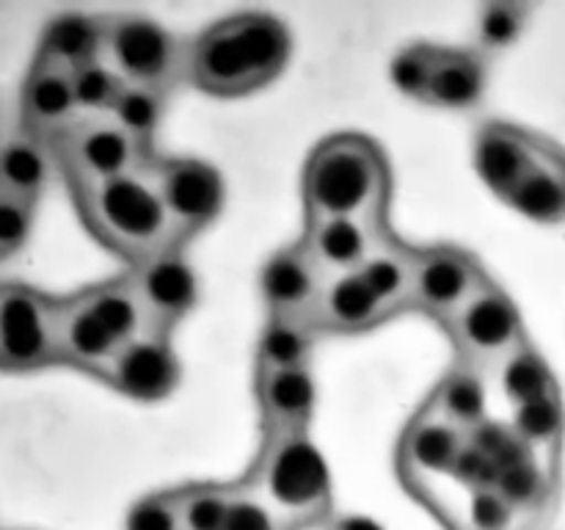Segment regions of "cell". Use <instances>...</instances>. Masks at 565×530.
Returning <instances> with one entry per match:
<instances>
[{"label": "cell", "instance_id": "obj_1", "mask_svg": "<svg viewBox=\"0 0 565 530\" xmlns=\"http://www.w3.org/2000/svg\"><path fill=\"white\" fill-rule=\"evenodd\" d=\"M290 53V31L279 17L243 11L188 39L185 81L213 97H243L274 83Z\"/></svg>", "mask_w": 565, "mask_h": 530}, {"label": "cell", "instance_id": "obj_2", "mask_svg": "<svg viewBox=\"0 0 565 530\" xmlns=\"http://www.w3.org/2000/svg\"><path fill=\"white\" fill-rule=\"evenodd\" d=\"M392 177L379 144L359 132H337L309 152L301 174L307 219L386 221Z\"/></svg>", "mask_w": 565, "mask_h": 530}, {"label": "cell", "instance_id": "obj_3", "mask_svg": "<svg viewBox=\"0 0 565 530\" xmlns=\"http://www.w3.org/2000/svg\"><path fill=\"white\" fill-rule=\"evenodd\" d=\"M72 193L88 230L110 252L130 259V265L141 263L160 248L182 243L158 191L152 166L97 186L77 188Z\"/></svg>", "mask_w": 565, "mask_h": 530}, {"label": "cell", "instance_id": "obj_4", "mask_svg": "<svg viewBox=\"0 0 565 530\" xmlns=\"http://www.w3.org/2000/svg\"><path fill=\"white\" fill-rule=\"evenodd\" d=\"M243 484L252 486L292 530L323 522L331 513V469L309 431L263 436Z\"/></svg>", "mask_w": 565, "mask_h": 530}, {"label": "cell", "instance_id": "obj_5", "mask_svg": "<svg viewBox=\"0 0 565 530\" xmlns=\"http://www.w3.org/2000/svg\"><path fill=\"white\" fill-rule=\"evenodd\" d=\"M105 61L130 86L171 94L188 77V39L143 14L108 17Z\"/></svg>", "mask_w": 565, "mask_h": 530}, {"label": "cell", "instance_id": "obj_6", "mask_svg": "<svg viewBox=\"0 0 565 530\" xmlns=\"http://www.w3.org/2000/svg\"><path fill=\"white\" fill-rule=\"evenodd\" d=\"M50 152L58 160L72 191L143 171L158 158L149 144L132 138L108 116H81L64 136L50 144Z\"/></svg>", "mask_w": 565, "mask_h": 530}, {"label": "cell", "instance_id": "obj_7", "mask_svg": "<svg viewBox=\"0 0 565 530\" xmlns=\"http://www.w3.org/2000/svg\"><path fill=\"white\" fill-rule=\"evenodd\" d=\"M58 362V298L0 282V370L31 373Z\"/></svg>", "mask_w": 565, "mask_h": 530}, {"label": "cell", "instance_id": "obj_8", "mask_svg": "<svg viewBox=\"0 0 565 530\" xmlns=\"http://www.w3.org/2000/svg\"><path fill=\"white\" fill-rule=\"evenodd\" d=\"M461 362L480 370H494L513 348L527 340L524 320L513 298L497 282L483 287L445 324Z\"/></svg>", "mask_w": 565, "mask_h": 530}, {"label": "cell", "instance_id": "obj_9", "mask_svg": "<svg viewBox=\"0 0 565 530\" xmlns=\"http://www.w3.org/2000/svg\"><path fill=\"white\" fill-rule=\"evenodd\" d=\"M152 177L171 215L177 237L191 241L207 230L224 208V180L210 163L196 158H154Z\"/></svg>", "mask_w": 565, "mask_h": 530}, {"label": "cell", "instance_id": "obj_10", "mask_svg": "<svg viewBox=\"0 0 565 530\" xmlns=\"http://www.w3.org/2000/svg\"><path fill=\"white\" fill-rule=\"evenodd\" d=\"M130 279L154 331L174 335L177 326L196 309L199 276L185 254V243H174L130 265Z\"/></svg>", "mask_w": 565, "mask_h": 530}, {"label": "cell", "instance_id": "obj_11", "mask_svg": "<svg viewBox=\"0 0 565 530\" xmlns=\"http://www.w3.org/2000/svg\"><path fill=\"white\" fill-rule=\"evenodd\" d=\"M486 279L489 276H486L483 265L463 248H417L412 307L408 309H417L445 326L483 287Z\"/></svg>", "mask_w": 565, "mask_h": 530}, {"label": "cell", "instance_id": "obj_12", "mask_svg": "<svg viewBox=\"0 0 565 530\" xmlns=\"http://www.w3.org/2000/svg\"><path fill=\"white\" fill-rule=\"evenodd\" d=\"M180 375V357H177L171 335L147 331L121 346L103 379L130 401L158 403L177 390Z\"/></svg>", "mask_w": 565, "mask_h": 530}, {"label": "cell", "instance_id": "obj_13", "mask_svg": "<svg viewBox=\"0 0 565 530\" xmlns=\"http://www.w3.org/2000/svg\"><path fill=\"white\" fill-rule=\"evenodd\" d=\"M329 276L323 274L301 241L281 246L259 271V296L268 315L312 318Z\"/></svg>", "mask_w": 565, "mask_h": 530}, {"label": "cell", "instance_id": "obj_14", "mask_svg": "<svg viewBox=\"0 0 565 530\" xmlns=\"http://www.w3.org/2000/svg\"><path fill=\"white\" fill-rule=\"evenodd\" d=\"M263 436L307 434L318 406V384L312 368L263 370L254 379Z\"/></svg>", "mask_w": 565, "mask_h": 530}, {"label": "cell", "instance_id": "obj_15", "mask_svg": "<svg viewBox=\"0 0 565 530\" xmlns=\"http://www.w3.org/2000/svg\"><path fill=\"white\" fill-rule=\"evenodd\" d=\"M20 116L22 132L39 138L47 147L55 138L64 136L81 119L75 88H72V72L33 61L25 86H22Z\"/></svg>", "mask_w": 565, "mask_h": 530}, {"label": "cell", "instance_id": "obj_16", "mask_svg": "<svg viewBox=\"0 0 565 530\" xmlns=\"http://www.w3.org/2000/svg\"><path fill=\"white\" fill-rule=\"evenodd\" d=\"M390 230L386 221L348 219V215H329V219H307L301 243L323 274L342 276L356 274L364 259L373 252L375 241Z\"/></svg>", "mask_w": 565, "mask_h": 530}, {"label": "cell", "instance_id": "obj_17", "mask_svg": "<svg viewBox=\"0 0 565 530\" xmlns=\"http://www.w3.org/2000/svg\"><path fill=\"white\" fill-rule=\"evenodd\" d=\"M541 138L544 136L539 132L522 130V127L505 125V121H489L480 127L478 138H475V166L497 197H511L524 171L533 166Z\"/></svg>", "mask_w": 565, "mask_h": 530}, {"label": "cell", "instance_id": "obj_18", "mask_svg": "<svg viewBox=\"0 0 565 530\" xmlns=\"http://www.w3.org/2000/svg\"><path fill=\"white\" fill-rule=\"evenodd\" d=\"M121 351V342L99 324L81 293L58 298V357L70 368L103 379L110 362Z\"/></svg>", "mask_w": 565, "mask_h": 530}, {"label": "cell", "instance_id": "obj_19", "mask_svg": "<svg viewBox=\"0 0 565 530\" xmlns=\"http://www.w3.org/2000/svg\"><path fill=\"white\" fill-rule=\"evenodd\" d=\"M467 439V431L450 425L430 409H423L401 439V469L414 480L452 475Z\"/></svg>", "mask_w": 565, "mask_h": 530}, {"label": "cell", "instance_id": "obj_20", "mask_svg": "<svg viewBox=\"0 0 565 530\" xmlns=\"http://www.w3.org/2000/svg\"><path fill=\"white\" fill-rule=\"evenodd\" d=\"M392 315L386 312L384 304L375 298L367 282L356 274L331 276L326 282L320 301L315 307L309 324L320 331H331V335H362V331L375 329Z\"/></svg>", "mask_w": 565, "mask_h": 530}, {"label": "cell", "instance_id": "obj_21", "mask_svg": "<svg viewBox=\"0 0 565 530\" xmlns=\"http://www.w3.org/2000/svg\"><path fill=\"white\" fill-rule=\"evenodd\" d=\"M505 202L539 224L565 221V149L550 138H541L533 166L524 171Z\"/></svg>", "mask_w": 565, "mask_h": 530}, {"label": "cell", "instance_id": "obj_22", "mask_svg": "<svg viewBox=\"0 0 565 530\" xmlns=\"http://www.w3.org/2000/svg\"><path fill=\"white\" fill-rule=\"evenodd\" d=\"M105 42H108V17L72 11L47 22L33 61L75 72L81 66L105 61Z\"/></svg>", "mask_w": 565, "mask_h": 530}, {"label": "cell", "instance_id": "obj_23", "mask_svg": "<svg viewBox=\"0 0 565 530\" xmlns=\"http://www.w3.org/2000/svg\"><path fill=\"white\" fill-rule=\"evenodd\" d=\"M414 265H417V248L406 246L386 230L359 268V276L367 282V287L384 304L386 312L397 315L412 307Z\"/></svg>", "mask_w": 565, "mask_h": 530}, {"label": "cell", "instance_id": "obj_24", "mask_svg": "<svg viewBox=\"0 0 565 530\" xmlns=\"http://www.w3.org/2000/svg\"><path fill=\"white\" fill-rule=\"evenodd\" d=\"M425 409H430L441 420L467 431V434L483 425L489 420L486 417V412H489V386H486L483 370L458 359L441 375Z\"/></svg>", "mask_w": 565, "mask_h": 530}, {"label": "cell", "instance_id": "obj_25", "mask_svg": "<svg viewBox=\"0 0 565 530\" xmlns=\"http://www.w3.org/2000/svg\"><path fill=\"white\" fill-rule=\"evenodd\" d=\"M486 83H489L486 55H480L478 50L441 47L425 103L445 110H469L483 99Z\"/></svg>", "mask_w": 565, "mask_h": 530}, {"label": "cell", "instance_id": "obj_26", "mask_svg": "<svg viewBox=\"0 0 565 530\" xmlns=\"http://www.w3.org/2000/svg\"><path fill=\"white\" fill-rule=\"evenodd\" d=\"M81 298L121 346L147 335V331H154L152 324H149L147 309H143L136 287H132L130 274L114 276V279L86 287V290H81Z\"/></svg>", "mask_w": 565, "mask_h": 530}, {"label": "cell", "instance_id": "obj_27", "mask_svg": "<svg viewBox=\"0 0 565 530\" xmlns=\"http://www.w3.org/2000/svg\"><path fill=\"white\" fill-rule=\"evenodd\" d=\"M50 177V147L28 132L0 141V197L36 204Z\"/></svg>", "mask_w": 565, "mask_h": 530}, {"label": "cell", "instance_id": "obj_28", "mask_svg": "<svg viewBox=\"0 0 565 530\" xmlns=\"http://www.w3.org/2000/svg\"><path fill=\"white\" fill-rule=\"evenodd\" d=\"M315 340H318V329L307 318L265 315V324L257 337V373L309 368Z\"/></svg>", "mask_w": 565, "mask_h": 530}, {"label": "cell", "instance_id": "obj_29", "mask_svg": "<svg viewBox=\"0 0 565 530\" xmlns=\"http://www.w3.org/2000/svg\"><path fill=\"white\" fill-rule=\"evenodd\" d=\"M494 381L497 392H500L502 401L511 409L561 392L557 390V381L550 362L541 357V351L530 340H524L522 346L513 348V351L497 364Z\"/></svg>", "mask_w": 565, "mask_h": 530}, {"label": "cell", "instance_id": "obj_30", "mask_svg": "<svg viewBox=\"0 0 565 530\" xmlns=\"http://www.w3.org/2000/svg\"><path fill=\"white\" fill-rule=\"evenodd\" d=\"M511 431L541 462H555L565 434V406L561 392L511 409Z\"/></svg>", "mask_w": 565, "mask_h": 530}, {"label": "cell", "instance_id": "obj_31", "mask_svg": "<svg viewBox=\"0 0 565 530\" xmlns=\"http://www.w3.org/2000/svg\"><path fill=\"white\" fill-rule=\"evenodd\" d=\"M494 489L522 517H533V513L544 511L546 502H550L552 489H555V469H552V464L527 453V456L516 458L505 469H500Z\"/></svg>", "mask_w": 565, "mask_h": 530}, {"label": "cell", "instance_id": "obj_32", "mask_svg": "<svg viewBox=\"0 0 565 530\" xmlns=\"http://www.w3.org/2000/svg\"><path fill=\"white\" fill-rule=\"evenodd\" d=\"M166 97H169V94L125 83V88H121L119 99H116L108 119L116 121L125 132H130L132 138H138L141 144H149V147H152L154 136H158L160 125H163Z\"/></svg>", "mask_w": 565, "mask_h": 530}, {"label": "cell", "instance_id": "obj_33", "mask_svg": "<svg viewBox=\"0 0 565 530\" xmlns=\"http://www.w3.org/2000/svg\"><path fill=\"white\" fill-rule=\"evenodd\" d=\"M530 20V6L494 0L478 11L475 20V50L480 55H494L513 47L522 39Z\"/></svg>", "mask_w": 565, "mask_h": 530}, {"label": "cell", "instance_id": "obj_34", "mask_svg": "<svg viewBox=\"0 0 565 530\" xmlns=\"http://www.w3.org/2000/svg\"><path fill=\"white\" fill-rule=\"evenodd\" d=\"M177 491L182 530H221L230 513L235 484H193Z\"/></svg>", "mask_w": 565, "mask_h": 530}, {"label": "cell", "instance_id": "obj_35", "mask_svg": "<svg viewBox=\"0 0 565 530\" xmlns=\"http://www.w3.org/2000/svg\"><path fill=\"white\" fill-rule=\"evenodd\" d=\"M72 88L81 116H108L125 88V81L116 75L108 61H97L72 72Z\"/></svg>", "mask_w": 565, "mask_h": 530}, {"label": "cell", "instance_id": "obj_36", "mask_svg": "<svg viewBox=\"0 0 565 530\" xmlns=\"http://www.w3.org/2000/svg\"><path fill=\"white\" fill-rule=\"evenodd\" d=\"M441 47L434 44H408L392 61V83L401 88L406 97L419 99L425 103V94H428L430 81H434L436 64H439Z\"/></svg>", "mask_w": 565, "mask_h": 530}, {"label": "cell", "instance_id": "obj_37", "mask_svg": "<svg viewBox=\"0 0 565 530\" xmlns=\"http://www.w3.org/2000/svg\"><path fill=\"white\" fill-rule=\"evenodd\" d=\"M522 519V513L497 489L467 491L461 517L463 530H516Z\"/></svg>", "mask_w": 565, "mask_h": 530}, {"label": "cell", "instance_id": "obj_38", "mask_svg": "<svg viewBox=\"0 0 565 530\" xmlns=\"http://www.w3.org/2000/svg\"><path fill=\"white\" fill-rule=\"evenodd\" d=\"M221 530H292L252 486L235 484L230 513Z\"/></svg>", "mask_w": 565, "mask_h": 530}, {"label": "cell", "instance_id": "obj_39", "mask_svg": "<svg viewBox=\"0 0 565 530\" xmlns=\"http://www.w3.org/2000/svg\"><path fill=\"white\" fill-rule=\"evenodd\" d=\"M125 530H182L177 491H160L138 500L127 513Z\"/></svg>", "mask_w": 565, "mask_h": 530}, {"label": "cell", "instance_id": "obj_40", "mask_svg": "<svg viewBox=\"0 0 565 530\" xmlns=\"http://www.w3.org/2000/svg\"><path fill=\"white\" fill-rule=\"evenodd\" d=\"M33 208L22 199L0 197V259L11 257L28 243L33 230Z\"/></svg>", "mask_w": 565, "mask_h": 530}, {"label": "cell", "instance_id": "obj_41", "mask_svg": "<svg viewBox=\"0 0 565 530\" xmlns=\"http://www.w3.org/2000/svg\"><path fill=\"white\" fill-rule=\"evenodd\" d=\"M334 530H381V528H379V524L370 522V519L348 517V519H342V522H337Z\"/></svg>", "mask_w": 565, "mask_h": 530}]
</instances>
